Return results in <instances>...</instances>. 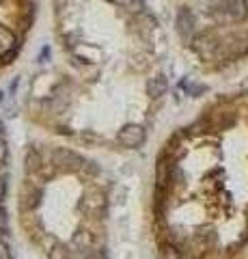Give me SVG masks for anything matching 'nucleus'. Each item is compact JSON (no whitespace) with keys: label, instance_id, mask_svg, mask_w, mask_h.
Returning a JSON list of instances; mask_svg holds the SVG:
<instances>
[{"label":"nucleus","instance_id":"423d86ee","mask_svg":"<svg viewBox=\"0 0 248 259\" xmlns=\"http://www.w3.org/2000/svg\"><path fill=\"white\" fill-rule=\"evenodd\" d=\"M115 5H119L127 13H142L145 11V0H113Z\"/></svg>","mask_w":248,"mask_h":259},{"label":"nucleus","instance_id":"f8f14e48","mask_svg":"<svg viewBox=\"0 0 248 259\" xmlns=\"http://www.w3.org/2000/svg\"><path fill=\"white\" fill-rule=\"evenodd\" d=\"M5 190H7V184H5V180H0V201L5 197Z\"/></svg>","mask_w":248,"mask_h":259},{"label":"nucleus","instance_id":"7ed1b4c3","mask_svg":"<svg viewBox=\"0 0 248 259\" xmlns=\"http://www.w3.org/2000/svg\"><path fill=\"white\" fill-rule=\"evenodd\" d=\"M220 5H222V11L235 22L244 20L248 15V3L246 0H220Z\"/></svg>","mask_w":248,"mask_h":259},{"label":"nucleus","instance_id":"20e7f679","mask_svg":"<svg viewBox=\"0 0 248 259\" xmlns=\"http://www.w3.org/2000/svg\"><path fill=\"white\" fill-rule=\"evenodd\" d=\"M166 78L162 76V74H158V76H154V78H149V82H147V93H149V97H154V100H158L160 95H164L166 93Z\"/></svg>","mask_w":248,"mask_h":259},{"label":"nucleus","instance_id":"6e6552de","mask_svg":"<svg viewBox=\"0 0 248 259\" xmlns=\"http://www.w3.org/2000/svg\"><path fill=\"white\" fill-rule=\"evenodd\" d=\"M50 259H65V250H63V248H54Z\"/></svg>","mask_w":248,"mask_h":259},{"label":"nucleus","instance_id":"ddd939ff","mask_svg":"<svg viewBox=\"0 0 248 259\" xmlns=\"http://www.w3.org/2000/svg\"><path fill=\"white\" fill-rule=\"evenodd\" d=\"M0 136H3V123H0Z\"/></svg>","mask_w":248,"mask_h":259},{"label":"nucleus","instance_id":"4468645a","mask_svg":"<svg viewBox=\"0 0 248 259\" xmlns=\"http://www.w3.org/2000/svg\"><path fill=\"white\" fill-rule=\"evenodd\" d=\"M0 102H3V91H0Z\"/></svg>","mask_w":248,"mask_h":259},{"label":"nucleus","instance_id":"1a4fd4ad","mask_svg":"<svg viewBox=\"0 0 248 259\" xmlns=\"http://www.w3.org/2000/svg\"><path fill=\"white\" fill-rule=\"evenodd\" d=\"M164 259H179L177 250H175V248H166V253H164Z\"/></svg>","mask_w":248,"mask_h":259},{"label":"nucleus","instance_id":"9d476101","mask_svg":"<svg viewBox=\"0 0 248 259\" xmlns=\"http://www.w3.org/2000/svg\"><path fill=\"white\" fill-rule=\"evenodd\" d=\"M5 156H7V145H5V141H3V136H0V162L5 160Z\"/></svg>","mask_w":248,"mask_h":259},{"label":"nucleus","instance_id":"0eeeda50","mask_svg":"<svg viewBox=\"0 0 248 259\" xmlns=\"http://www.w3.org/2000/svg\"><path fill=\"white\" fill-rule=\"evenodd\" d=\"M7 225H9V218H7V209L0 205V233H7Z\"/></svg>","mask_w":248,"mask_h":259},{"label":"nucleus","instance_id":"9b49d317","mask_svg":"<svg viewBox=\"0 0 248 259\" xmlns=\"http://www.w3.org/2000/svg\"><path fill=\"white\" fill-rule=\"evenodd\" d=\"M0 259H11L9 257V248H7L5 244H0Z\"/></svg>","mask_w":248,"mask_h":259},{"label":"nucleus","instance_id":"f03ea898","mask_svg":"<svg viewBox=\"0 0 248 259\" xmlns=\"http://www.w3.org/2000/svg\"><path fill=\"white\" fill-rule=\"evenodd\" d=\"M177 32L186 41H190L192 35H194V18H192L190 9H186V7H181L177 11Z\"/></svg>","mask_w":248,"mask_h":259},{"label":"nucleus","instance_id":"f257e3e1","mask_svg":"<svg viewBox=\"0 0 248 259\" xmlns=\"http://www.w3.org/2000/svg\"><path fill=\"white\" fill-rule=\"evenodd\" d=\"M142 141H145V130L136 123H127L119 130V143L123 145V147H140Z\"/></svg>","mask_w":248,"mask_h":259},{"label":"nucleus","instance_id":"39448f33","mask_svg":"<svg viewBox=\"0 0 248 259\" xmlns=\"http://www.w3.org/2000/svg\"><path fill=\"white\" fill-rule=\"evenodd\" d=\"M13 48H15V35L7 26L0 24V54L11 52Z\"/></svg>","mask_w":248,"mask_h":259}]
</instances>
